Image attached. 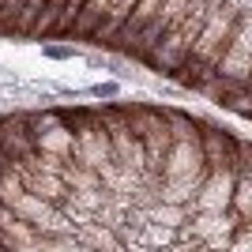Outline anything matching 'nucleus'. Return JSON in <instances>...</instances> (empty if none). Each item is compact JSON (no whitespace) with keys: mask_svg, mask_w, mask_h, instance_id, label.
I'll return each mask as SVG.
<instances>
[{"mask_svg":"<svg viewBox=\"0 0 252 252\" xmlns=\"http://www.w3.org/2000/svg\"><path fill=\"white\" fill-rule=\"evenodd\" d=\"M0 38L121 53L252 121V0H0Z\"/></svg>","mask_w":252,"mask_h":252,"instance_id":"f03ea898","label":"nucleus"},{"mask_svg":"<svg viewBox=\"0 0 252 252\" xmlns=\"http://www.w3.org/2000/svg\"><path fill=\"white\" fill-rule=\"evenodd\" d=\"M0 249H252V139L147 102L0 113Z\"/></svg>","mask_w":252,"mask_h":252,"instance_id":"f257e3e1","label":"nucleus"}]
</instances>
